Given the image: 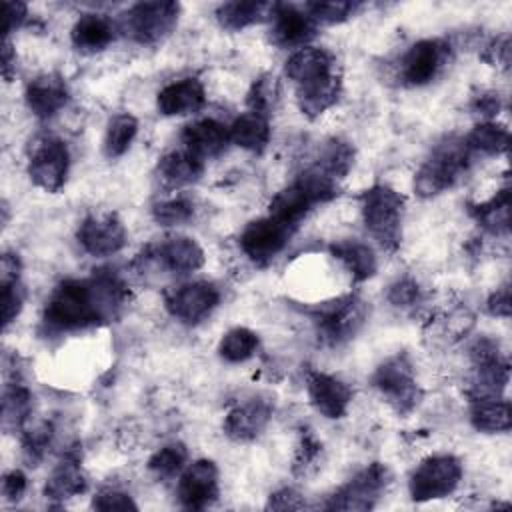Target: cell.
Returning a JSON list of instances; mask_svg holds the SVG:
<instances>
[{"mask_svg": "<svg viewBox=\"0 0 512 512\" xmlns=\"http://www.w3.org/2000/svg\"><path fill=\"white\" fill-rule=\"evenodd\" d=\"M294 234L292 228L284 226L282 222L274 220L272 216L252 220L240 234V248L242 252L258 266H266L272 262L288 244L290 236Z\"/></svg>", "mask_w": 512, "mask_h": 512, "instance_id": "10", "label": "cell"}, {"mask_svg": "<svg viewBox=\"0 0 512 512\" xmlns=\"http://www.w3.org/2000/svg\"><path fill=\"white\" fill-rule=\"evenodd\" d=\"M68 98V86L64 78L58 74H40L34 80H30L24 90L28 110L42 120L58 114L66 106Z\"/></svg>", "mask_w": 512, "mask_h": 512, "instance_id": "18", "label": "cell"}, {"mask_svg": "<svg viewBox=\"0 0 512 512\" xmlns=\"http://www.w3.org/2000/svg\"><path fill=\"white\" fill-rule=\"evenodd\" d=\"M364 320L366 304L356 296H346L322 308L316 318V326L326 344L338 346L350 340L360 330Z\"/></svg>", "mask_w": 512, "mask_h": 512, "instance_id": "12", "label": "cell"}, {"mask_svg": "<svg viewBox=\"0 0 512 512\" xmlns=\"http://www.w3.org/2000/svg\"><path fill=\"white\" fill-rule=\"evenodd\" d=\"M272 406L266 400H250L234 406L224 418V434L236 442H250L266 428Z\"/></svg>", "mask_w": 512, "mask_h": 512, "instance_id": "21", "label": "cell"}, {"mask_svg": "<svg viewBox=\"0 0 512 512\" xmlns=\"http://www.w3.org/2000/svg\"><path fill=\"white\" fill-rule=\"evenodd\" d=\"M228 134H230V142L260 154L268 142H270V122L268 116L258 114V112H244L240 114L230 126H228Z\"/></svg>", "mask_w": 512, "mask_h": 512, "instance_id": "27", "label": "cell"}, {"mask_svg": "<svg viewBox=\"0 0 512 512\" xmlns=\"http://www.w3.org/2000/svg\"><path fill=\"white\" fill-rule=\"evenodd\" d=\"M192 214H194V204L186 196H174V198L162 200V202L154 204V208H152L154 220L162 226L184 224L192 218Z\"/></svg>", "mask_w": 512, "mask_h": 512, "instance_id": "39", "label": "cell"}, {"mask_svg": "<svg viewBox=\"0 0 512 512\" xmlns=\"http://www.w3.org/2000/svg\"><path fill=\"white\" fill-rule=\"evenodd\" d=\"M470 422L480 432H506L510 428V404L504 398L470 400Z\"/></svg>", "mask_w": 512, "mask_h": 512, "instance_id": "30", "label": "cell"}, {"mask_svg": "<svg viewBox=\"0 0 512 512\" xmlns=\"http://www.w3.org/2000/svg\"><path fill=\"white\" fill-rule=\"evenodd\" d=\"M32 396L26 386L12 384L4 390L2 396V426L8 428H22L26 418L30 416Z\"/></svg>", "mask_w": 512, "mask_h": 512, "instance_id": "36", "label": "cell"}, {"mask_svg": "<svg viewBox=\"0 0 512 512\" xmlns=\"http://www.w3.org/2000/svg\"><path fill=\"white\" fill-rule=\"evenodd\" d=\"M352 164H354V148L340 138H332L330 142H326L318 160L314 162V166H318L320 170H324L336 180H342L352 168Z\"/></svg>", "mask_w": 512, "mask_h": 512, "instance_id": "35", "label": "cell"}, {"mask_svg": "<svg viewBox=\"0 0 512 512\" xmlns=\"http://www.w3.org/2000/svg\"><path fill=\"white\" fill-rule=\"evenodd\" d=\"M220 494L218 468L212 460H196L188 464L178 480V500L188 510H204L216 502Z\"/></svg>", "mask_w": 512, "mask_h": 512, "instance_id": "14", "label": "cell"}, {"mask_svg": "<svg viewBox=\"0 0 512 512\" xmlns=\"http://www.w3.org/2000/svg\"><path fill=\"white\" fill-rule=\"evenodd\" d=\"M466 148L472 152H480V154H502L508 150L510 144V132L506 126L496 124V122H480L472 128V132L464 138Z\"/></svg>", "mask_w": 512, "mask_h": 512, "instance_id": "32", "label": "cell"}, {"mask_svg": "<svg viewBox=\"0 0 512 512\" xmlns=\"http://www.w3.org/2000/svg\"><path fill=\"white\" fill-rule=\"evenodd\" d=\"M320 450H322L320 442L310 432L302 434L298 448H296V456H294V466H292L294 474L306 476V472L316 466V462L320 458Z\"/></svg>", "mask_w": 512, "mask_h": 512, "instance_id": "43", "label": "cell"}, {"mask_svg": "<svg viewBox=\"0 0 512 512\" xmlns=\"http://www.w3.org/2000/svg\"><path fill=\"white\" fill-rule=\"evenodd\" d=\"M52 442V424L42 420L22 430V448L30 462H38Z\"/></svg>", "mask_w": 512, "mask_h": 512, "instance_id": "41", "label": "cell"}, {"mask_svg": "<svg viewBox=\"0 0 512 512\" xmlns=\"http://www.w3.org/2000/svg\"><path fill=\"white\" fill-rule=\"evenodd\" d=\"M14 64H16V56H14V52H12L10 40L6 38V40H4V48H2V74H4L6 80L12 78V68H14Z\"/></svg>", "mask_w": 512, "mask_h": 512, "instance_id": "52", "label": "cell"}, {"mask_svg": "<svg viewBox=\"0 0 512 512\" xmlns=\"http://www.w3.org/2000/svg\"><path fill=\"white\" fill-rule=\"evenodd\" d=\"M70 152L68 146L56 136H38L28 148V176L34 186L44 192L56 194L68 176Z\"/></svg>", "mask_w": 512, "mask_h": 512, "instance_id": "7", "label": "cell"}, {"mask_svg": "<svg viewBox=\"0 0 512 512\" xmlns=\"http://www.w3.org/2000/svg\"><path fill=\"white\" fill-rule=\"evenodd\" d=\"M206 104V90L198 78H182L166 84L156 96V108L164 116H186Z\"/></svg>", "mask_w": 512, "mask_h": 512, "instance_id": "20", "label": "cell"}, {"mask_svg": "<svg viewBox=\"0 0 512 512\" xmlns=\"http://www.w3.org/2000/svg\"><path fill=\"white\" fill-rule=\"evenodd\" d=\"M330 252L350 272L356 282H364L376 274L378 262L374 250L360 240H338L330 246Z\"/></svg>", "mask_w": 512, "mask_h": 512, "instance_id": "28", "label": "cell"}, {"mask_svg": "<svg viewBox=\"0 0 512 512\" xmlns=\"http://www.w3.org/2000/svg\"><path fill=\"white\" fill-rule=\"evenodd\" d=\"M128 290L112 270H96L86 280H64L50 294L44 322L54 330H82L118 316Z\"/></svg>", "mask_w": 512, "mask_h": 512, "instance_id": "1", "label": "cell"}, {"mask_svg": "<svg viewBox=\"0 0 512 512\" xmlns=\"http://www.w3.org/2000/svg\"><path fill=\"white\" fill-rule=\"evenodd\" d=\"M0 286H2V320H4V328H8L20 314L26 292L20 282V276L2 278Z\"/></svg>", "mask_w": 512, "mask_h": 512, "instance_id": "42", "label": "cell"}, {"mask_svg": "<svg viewBox=\"0 0 512 512\" xmlns=\"http://www.w3.org/2000/svg\"><path fill=\"white\" fill-rule=\"evenodd\" d=\"M296 86L298 108L308 118H318L332 108L342 90L338 62L332 52L316 46L298 48L284 66Z\"/></svg>", "mask_w": 512, "mask_h": 512, "instance_id": "2", "label": "cell"}, {"mask_svg": "<svg viewBox=\"0 0 512 512\" xmlns=\"http://www.w3.org/2000/svg\"><path fill=\"white\" fill-rule=\"evenodd\" d=\"M138 134V120L128 114H116L110 118L106 132H104V140H102V150L106 158H120L134 142Z\"/></svg>", "mask_w": 512, "mask_h": 512, "instance_id": "31", "label": "cell"}, {"mask_svg": "<svg viewBox=\"0 0 512 512\" xmlns=\"http://www.w3.org/2000/svg\"><path fill=\"white\" fill-rule=\"evenodd\" d=\"M4 14H6L4 34H6V38H8L10 32H14L16 28L22 26V22L26 20L28 8H26L24 2H6V4H4Z\"/></svg>", "mask_w": 512, "mask_h": 512, "instance_id": "49", "label": "cell"}, {"mask_svg": "<svg viewBox=\"0 0 512 512\" xmlns=\"http://www.w3.org/2000/svg\"><path fill=\"white\" fill-rule=\"evenodd\" d=\"M220 302V292L212 282L196 280L178 286L166 296L168 312L182 324H198L212 314Z\"/></svg>", "mask_w": 512, "mask_h": 512, "instance_id": "13", "label": "cell"}, {"mask_svg": "<svg viewBox=\"0 0 512 512\" xmlns=\"http://www.w3.org/2000/svg\"><path fill=\"white\" fill-rule=\"evenodd\" d=\"M304 506H306L304 498L296 490H292V488H282V490L270 494L268 504H266L268 510L270 508L272 510H300Z\"/></svg>", "mask_w": 512, "mask_h": 512, "instance_id": "46", "label": "cell"}, {"mask_svg": "<svg viewBox=\"0 0 512 512\" xmlns=\"http://www.w3.org/2000/svg\"><path fill=\"white\" fill-rule=\"evenodd\" d=\"M472 214L492 234L508 232L510 224V190L502 188L494 198L472 208Z\"/></svg>", "mask_w": 512, "mask_h": 512, "instance_id": "33", "label": "cell"}, {"mask_svg": "<svg viewBox=\"0 0 512 512\" xmlns=\"http://www.w3.org/2000/svg\"><path fill=\"white\" fill-rule=\"evenodd\" d=\"M86 486L88 482L80 468V458L68 454L48 476L44 486V496L52 502H64L68 498L82 494Z\"/></svg>", "mask_w": 512, "mask_h": 512, "instance_id": "24", "label": "cell"}, {"mask_svg": "<svg viewBox=\"0 0 512 512\" xmlns=\"http://www.w3.org/2000/svg\"><path fill=\"white\" fill-rule=\"evenodd\" d=\"M178 14V2H138L124 12L122 28L134 42L152 46L170 36L178 22Z\"/></svg>", "mask_w": 512, "mask_h": 512, "instance_id": "6", "label": "cell"}, {"mask_svg": "<svg viewBox=\"0 0 512 512\" xmlns=\"http://www.w3.org/2000/svg\"><path fill=\"white\" fill-rule=\"evenodd\" d=\"M276 96H278V82L270 76H260L258 80L252 82V86L246 94L248 110L268 116L276 102Z\"/></svg>", "mask_w": 512, "mask_h": 512, "instance_id": "40", "label": "cell"}, {"mask_svg": "<svg viewBox=\"0 0 512 512\" xmlns=\"http://www.w3.org/2000/svg\"><path fill=\"white\" fill-rule=\"evenodd\" d=\"M114 24L110 18H106L104 14H84L80 16L72 30H70V38L72 44L78 52L84 54H94L104 50L112 40H114Z\"/></svg>", "mask_w": 512, "mask_h": 512, "instance_id": "23", "label": "cell"}, {"mask_svg": "<svg viewBox=\"0 0 512 512\" xmlns=\"http://www.w3.org/2000/svg\"><path fill=\"white\" fill-rule=\"evenodd\" d=\"M306 392L310 404L330 420L342 418L352 402V390L340 378L326 372H310L306 378Z\"/></svg>", "mask_w": 512, "mask_h": 512, "instance_id": "17", "label": "cell"}, {"mask_svg": "<svg viewBox=\"0 0 512 512\" xmlns=\"http://www.w3.org/2000/svg\"><path fill=\"white\" fill-rule=\"evenodd\" d=\"M274 4L270 2H256V0H232L224 2L216 8V18L222 28L226 30H242L256 22L270 20Z\"/></svg>", "mask_w": 512, "mask_h": 512, "instance_id": "29", "label": "cell"}, {"mask_svg": "<svg viewBox=\"0 0 512 512\" xmlns=\"http://www.w3.org/2000/svg\"><path fill=\"white\" fill-rule=\"evenodd\" d=\"M356 2L328 0V2H306L304 10L316 24H338L356 12Z\"/></svg>", "mask_w": 512, "mask_h": 512, "instance_id": "38", "label": "cell"}, {"mask_svg": "<svg viewBox=\"0 0 512 512\" xmlns=\"http://www.w3.org/2000/svg\"><path fill=\"white\" fill-rule=\"evenodd\" d=\"M256 350H258V334L244 326L230 328L218 344L220 358L226 362H232V364L252 358Z\"/></svg>", "mask_w": 512, "mask_h": 512, "instance_id": "34", "label": "cell"}, {"mask_svg": "<svg viewBox=\"0 0 512 512\" xmlns=\"http://www.w3.org/2000/svg\"><path fill=\"white\" fill-rule=\"evenodd\" d=\"M26 486H28V480L22 470H10L2 478V494L10 502H18L26 492Z\"/></svg>", "mask_w": 512, "mask_h": 512, "instance_id": "48", "label": "cell"}, {"mask_svg": "<svg viewBox=\"0 0 512 512\" xmlns=\"http://www.w3.org/2000/svg\"><path fill=\"white\" fill-rule=\"evenodd\" d=\"M204 172V160L184 150H172L158 162V176L170 188H182L196 182Z\"/></svg>", "mask_w": 512, "mask_h": 512, "instance_id": "26", "label": "cell"}, {"mask_svg": "<svg viewBox=\"0 0 512 512\" xmlns=\"http://www.w3.org/2000/svg\"><path fill=\"white\" fill-rule=\"evenodd\" d=\"M360 210L368 234L386 252H394L402 240L404 198L386 184H374L362 194Z\"/></svg>", "mask_w": 512, "mask_h": 512, "instance_id": "3", "label": "cell"}, {"mask_svg": "<svg viewBox=\"0 0 512 512\" xmlns=\"http://www.w3.org/2000/svg\"><path fill=\"white\" fill-rule=\"evenodd\" d=\"M92 508L96 510H136V502L130 498V494L116 490V488H104L92 498Z\"/></svg>", "mask_w": 512, "mask_h": 512, "instance_id": "44", "label": "cell"}, {"mask_svg": "<svg viewBox=\"0 0 512 512\" xmlns=\"http://www.w3.org/2000/svg\"><path fill=\"white\" fill-rule=\"evenodd\" d=\"M470 150L464 140L448 138L438 144L432 154L422 162L414 176V192L420 198H432L452 188L456 180L466 172Z\"/></svg>", "mask_w": 512, "mask_h": 512, "instance_id": "4", "label": "cell"}, {"mask_svg": "<svg viewBox=\"0 0 512 512\" xmlns=\"http://www.w3.org/2000/svg\"><path fill=\"white\" fill-rule=\"evenodd\" d=\"M472 108H474L478 114H482V116H494V114H498V110H500V98H498V94H494V92L482 94V96H478V98L474 100Z\"/></svg>", "mask_w": 512, "mask_h": 512, "instance_id": "51", "label": "cell"}, {"mask_svg": "<svg viewBox=\"0 0 512 512\" xmlns=\"http://www.w3.org/2000/svg\"><path fill=\"white\" fill-rule=\"evenodd\" d=\"M388 300L400 308L412 306L418 300V284L412 278L396 280L388 290Z\"/></svg>", "mask_w": 512, "mask_h": 512, "instance_id": "45", "label": "cell"}, {"mask_svg": "<svg viewBox=\"0 0 512 512\" xmlns=\"http://www.w3.org/2000/svg\"><path fill=\"white\" fill-rule=\"evenodd\" d=\"M312 206H316V204L310 198V194L294 180L290 186H286L272 198L268 216H272L274 220L282 222L284 226L296 230L298 224L302 222V218L312 210Z\"/></svg>", "mask_w": 512, "mask_h": 512, "instance_id": "25", "label": "cell"}, {"mask_svg": "<svg viewBox=\"0 0 512 512\" xmlns=\"http://www.w3.org/2000/svg\"><path fill=\"white\" fill-rule=\"evenodd\" d=\"M488 310L494 316H508L510 314V290L508 286H502L488 298Z\"/></svg>", "mask_w": 512, "mask_h": 512, "instance_id": "50", "label": "cell"}, {"mask_svg": "<svg viewBox=\"0 0 512 512\" xmlns=\"http://www.w3.org/2000/svg\"><path fill=\"white\" fill-rule=\"evenodd\" d=\"M270 22V40L280 48H304L318 28L304 8L292 4H274Z\"/></svg>", "mask_w": 512, "mask_h": 512, "instance_id": "16", "label": "cell"}, {"mask_svg": "<svg viewBox=\"0 0 512 512\" xmlns=\"http://www.w3.org/2000/svg\"><path fill=\"white\" fill-rule=\"evenodd\" d=\"M462 478V464L452 454H434L424 458L412 472L408 490L414 502L440 500L450 496Z\"/></svg>", "mask_w": 512, "mask_h": 512, "instance_id": "5", "label": "cell"}, {"mask_svg": "<svg viewBox=\"0 0 512 512\" xmlns=\"http://www.w3.org/2000/svg\"><path fill=\"white\" fill-rule=\"evenodd\" d=\"M230 142L228 126L214 118H202L182 130L184 148L200 160L218 156Z\"/></svg>", "mask_w": 512, "mask_h": 512, "instance_id": "22", "label": "cell"}, {"mask_svg": "<svg viewBox=\"0 0 512 512\" xmlns=\"http://www.w3.org/2000/svg\"><path fill=\"white\" fill-rule=\"evenodd\" d=\"M372 384L398 414L412 412L422 396L414 378L412 364L404 354H396L384 360L374 370Z\"/></svg>", "mask_w": 512, "mask_h": 512, "instance_id": "8", "label": "cell"}, {"mask_svg": "<svg viewBox=\"0 0 512 512\" xmlns=\"http://www.w3.org/2000/svg\"><path fill=\"white\" fill-rule=\"evenodd\" d=\"M470 358H472L474 366H482V364H490V362L502 360L498 344L494 340H490V338L476 340L474 346L470 348Z\"/></svg>", "mask_w": 512, "mask_h": 512, "instance_id": "47", "label": "cell"}, {"mask_svg": "<svg viewBox=\"0 0 512 512\" xmlns=\"http://www.w3.org/2000/svg\"><path fill=\"white\" fill-rule=\"evenodd\" d=\"M448 44L442 40H420L408 48L402 58L400 74L402 80L410 86H424L432 82L440 68L446 64Z\"/></svg>", "mask_w": 512, "mask_h": 512, "instance_id": "15", "label": "cell"}, {"mask_svg": "<svg viewBox=\"0 0 512 512\" xmlns=\"http://www.w3.org/2000/svg\"><path fill=\"white\" fill-rule=\"evenodd\" d=\"M150 258L160 264L162 268L176 272V274H188L204 266V250L202 246L188 236H168L164 238L152 252Z\"/></svg>", "mask_w": 512, "mask_h": 512, "instance_id": "19", "label": "cell"}, {"mask_svg": "<svg viewBox=\"0 0 512 512\" xmlns=\"http://www.w3.org/2000/svg\"><path fill=\"white\" fill-rule=\"evenodd\" d=\"M186 460H188L186 446L180 444V442H172V444L162 446L160 450H156L150 456L148 468L158 478H172V476L180 474L186 468Z\"/></svg>", "mask_w": 512, "mask_h": 512, "instance_id": "37", "label": "cell"}, {"mask_svg": "<svg viewBox=\"0 0 512 512\" xmlns=\"http://www.w3.org/2000/svg\"><path fill=\"white\" fill-rule=\"evenodd\" d=\"M78 244L90 256L104 258L120 252L126 244V228L112 212H96L82 220L76 232Z\"/></svg>", "mask_w": 512, "mask_h": 512, "instance_id": "11", "label": "cell"}, {"mask_svg": "<svg viewBox=\"0 0 512 512\" xmlns=\"http://www.w3.org/2000/svg\"><path fill=\"white\" fill-rule=\"evenodd\" d=\"M390 472L384 464L372 462L362 468L350 482H346L338 492L326 502L328 510H370L376 506L380 494L388 486Z\"/></svg>", "mask_w": 512, "mask_h": 512, "instance_id": "9", "label": "cell"}]
</instances>
